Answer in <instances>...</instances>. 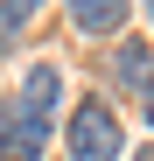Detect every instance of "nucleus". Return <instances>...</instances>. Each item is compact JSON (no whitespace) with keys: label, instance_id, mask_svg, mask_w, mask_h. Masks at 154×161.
I'll return each mask as SVG.
<instances>
[{"label":"nucleus","instance_id":"f257e3e1","mask_svg":"<svg viewBox=\"0 0 154 161\" xmlns=\"http://www.w3.org/2000/svg\"><path fill=\"white\" fill-rule=\"evenodd\" d=\"M70 161H119V119H112V105L84 98L70 112Z\"/></svg>","mask_w":154,"mask_h":161},{"label":"nucleus","instance_id":"f03ea898","mask_svg":"<svg viewBox=\"0 0 154 161\" xmlns=\"http://www.w3.org/2000/svg\"><path fill=\"white\" fill-rule=\"evenodd\" d=\"M49 147V119L28 112L21 98H0V161H42Z\"/></svg>","mask_w":154,"mask_h":161},{"label":"nucleus","instance_id":"7ed1b4c3","mask_svg":"<svg viewBox=\"0 0 154 161\" xmlns=\"http://www.w3.org/2000/svg\"><path fill=\"white\" fill-rule=\"evenodd\" d=\"M21 105H28V112H56V98H63V70L56 63H28V70H21V91H14Z\"/></svg>","mask_w":154,"mask_h":161},{"label":"nucleus","instance_id":"20e7f679","mask_svg":"<svg viewBox=\"0 0 154 161\" xmlns=\"http://www.w3.org/2000/svg\"><path fill=\"white\" fill-rule=\"evenodd\" d=\"M70 21L84 35H112L119 21H126V0H70Z\"/></svg>","mask_w":154,"mask_h":161},{"label":"nucleus","instance_id":"39448f33","mask_svg":"<svg viewBox=\"0 0 154 161\" xmlns=\"http://www.w3.org/2000/svg\"><path fill=\"white\" fill-rule=\"evenodd\" d=\"M147 70H154V49H147V42H126L119 56H112V84H126V91H147V84H154Z\"/></svg>","mask_w":154,"mask_h":161},{"label":"nucleus","instance_id":"423d86ee","mask_svg":"<svg viewBox=\"0 0 154 161\" xmlns=\"http://www.w3.org/2000/svg\"><path fill=\"white\" fill-rule=\"evenodd\" d=\"M35 7H42V0H0V49H7V42L35 21Z\"/></svg>","mask_w":154,"mask_h":161},{"label":"nucleus","instance_id":"0eeeda50","mask_svg":"<svg viewBox=\"0 0 154 161\" xmlns=\"http://www.w3.org/2000/svg\"><path fill=\"white\" fill-rule=\"evenodd\" d=\"M147 119H154V84H147Z\"/></svg>","mask_w":154,"mask_h":161},{"label":"nucleus","instance_id":"6e6552de","mask_svg":"<svg viewBox=\"0 0 154 161\" xmlns=\"http://www.w3.org/2000/svg\"><path fill=\"white\" fill-rule=\"evenodd\" d=\"M140 161H154V147H147V154H140Z\"/></svg>","mask_w":154,"mask_h":161}]
</instances>
